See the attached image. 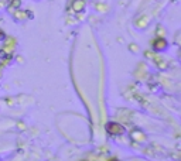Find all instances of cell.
<instances>
[{
  "mask_svg": "<svg viewBox=\"0 0 181 161\" xmlns=\"http://www.w3.org/2000/svg\"><path fill=\"white\" fill-rule=\"evenodd\" d=\"M106 130H108V133H110V134H123L125 127H123L122 124H119V123H108Z\"/></svg>",
  "mask_w": 181,
  "mask_h": 161,
  "instance_id": "6da1fadb",
  "label": "cell"
},
{
  "mask_svg": "<svg viewBox=\"0 0 181 161\" xmlns=\"http://www.w3.org/2000/svg\"><path fill=\"white\" fill-rule=\"evenodd\" d=\"M74 7H75V10H81V9H84V0H75V4H74Z\"/></svg>",
  "mask_w": 181,
  "mask_h": 161,
  "instance_id": "3957f363",
  "label": "cell"
},
{
  "mask_svg": "<svg viewBox=\"0 0 181 161\" xmlns=\"http://www.w3.org/2000/svg\"><path fill=\"white\" fill-rule=\"evenodd\" d=\"M153 47H154L156 50H163V48H166V41L164 40H156L154 43H153Z\"/></svg>",
  "mask_w": 181,
  "mask_h": 161,
  "instance_id": "7a4b0ae2",
  "label": "cell"
}]
</instances>
